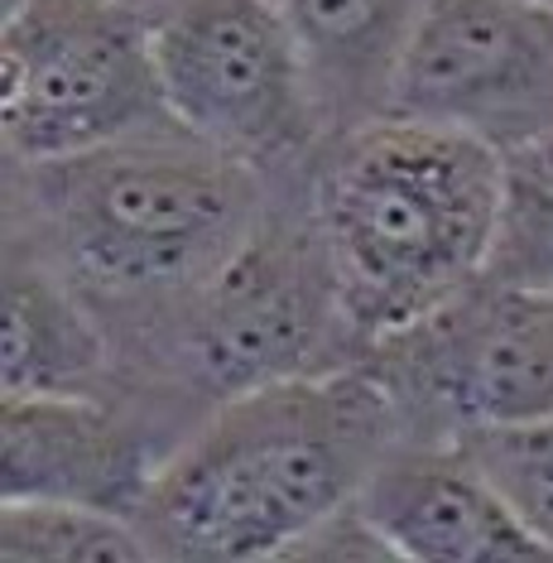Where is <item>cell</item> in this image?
<instances>
[{
    "label": "cell",
    "mask_w": 553,
    "mask_h": 563,
    "mask_svg": "<svg viewBox=\"0 0 553 563\" xmlns=\"http://www.w3.org/2000/svg\"><path fill=\"white\" fill-rule=\"evenodd\" d=\"M308 198L362 356L486 275L500 155L439 125L380 117L328 140L308 174Z\"/></svg>",
    "instance_id": "3"
},
{
    "label": "cell",
    "mask_w": 553,
    "mask_h": 563,
    "mask_svg": "<svg viewBox=\"0 0 553 563\" xmlns=\"http://www.w3.org/2000/svg\"><path fill=\"white\" fill-rule=\"evenodd\" d=\"M457 443H467L520 525L553 554V415L516 429H482Z\"/></svg>",
    "instance_id": "15"
},
{
    "label": "cell",
    "mask_w": 553,
    "mask_h": 563,
    "mask_svg": "<svg viewBox=\"0 0 553 563\" xmlns=\"http://www.w3.org/2000/svg\"><path fill=\"white\" fill-rule=\"evenodd\" d=\"M400 439L457 443L553 415V294L477 279L356 356Z\"/></svg>",
    "instance_id": "7"
},
{
    "label": "cell",
    "mask_w": 553,
    "mask_h": 563,
    "mask_svg": "<svg viewBox=\"0 0 553 563\" xmlns=\"http://www.w3.org/2000/svg\"><path fill=\"white\" fill-rule=\"evenodd\" d=\"M5 563H150L131 516L82 501H0Z\"/></svg>",
    "instance_id": "14"
},
{
    "label": "cell",
    "mask_w": 553,
    "mask_h": 563,
    "mask_svg": "<svg viewBox=\"0 0 553 563\" xmlns=\"http://www.w3.org/2000/svg\"><path fill=\"white\" fill-rule=\"evenodd\" d=\"M390 117L520 150L553 131V10L534 0H429Z\"/></svg>",
    "instance_id": "8"
},
{
    "label": "cell",
    "mask_w": 553,
    "mask_h": 563,
    "mask_svg": "<svg viewBox=\"0 0 553 563\" xmlns=\"http://www.w3.org/2000/svg\"><path fill=\"white\" fill-rule=\"evenodd\" d=\"M121 5H131V10H145V15H159L169 0H121Z\"/></svg>",
    "instance_id": "17"
},
{
    "label": "cell",
    "mask_w": 553,
    "mask_h": 563,
    "mask_svg": "<svg viewBox=\"0 0 553 563\" xmlns=\"http://www.w3.org/2000/svg\"><path fill=\"white\" fill-rule=\"evenodd\" d=\"M184 131L154 68V24L121 0H5L0 140L5 164H48Z\"/></svg>",
    "instance_id": "5"
},
{
    "label": "cell",
    "mask_w": 553,
    "mask_h": 563,
    "mask_svg": "<svg viewBox=\"0 0 553 563\" xmlns=\"http://www.w3.org/2000/svg\"><path fill=\"white\" fill-rule=\"evenodd\" d=\"M279 559L294 563H400L385 534L370 525V516L356 501L338 506L332 516H323L313 530H303Z\"/></svg>",
    "instance_id": "16"
},
{
    "label": "cell",
    "mask_w": 553,
    "mask_h": 563,
    "mask_svg": "<svg viewBox=\"0 0 553 563\" xmlns=\"http://www.w3.org/2000/svg\"><path fill=\"white\" fill-rule=\"evenodd\" d=\"M269 178L188 131L48 164H5V232L87 299L115 347V386L236 255Z\"/></svg>",
    "instance_id": "1"
},
{
    "label": "cell",
    "mask_w": 553,
    "mask_h": 563,
    "mask_svg": "<svg viewBox=\"0 0 553 563\" xmlns=\"http://www.w3.org/2000/svg\"><path fill=\"white\" fill-rule=\"evenodd\" d=\"M150 24L169 117L192 140L269 184L313 174L328 125L269 0H169Z\"/></svg>",
    "instance_id": "6"
},
{
    "label": "cell",
    "mask_w": 553,
    "mask_h": 563,
    "mask_svg": "<svg viewBox=\"0 0 553 563\" xmlns=\"http://www.w3.org/2000/svg\"><path fill=\"white\" fill-rule=\"evenodd\" d=\"M202 419L135 390L0 400V501H82L135 516Z\"/></svg>",
    "instance_id": "9"
},
{
    "label": "cell",
    "mask_w": 553,
    "mask_h": 563,
    "mask_svg": "<svg viewBox=\"0 0 553 563\" xmlns=\"http://www.w3.org/2000/svg\"><path fill=\"white\" fill-rule=\"evenodd\" d=\"M356 506L400 563H553L467 443L400 439L366 477Z\"/></svg>",
    "instance_id": "10"
},
{
    "label": "cell",
    "mask_w": 553,
    "mask_h": 563,
    "mask_svg": "<svg viewBox=\"0 0 553 563\" xmlns=\"http://www.w3.org/2000/svg\"><path fill=\"white\" fill-rule=\"evenodd\" d=\"M356 362L308 178L269 184V202L236 255L169 323L115 390L208 419L236 395L323 376Z\"/></svg>",
    "instance_id": "4"
},
{
    "label": "cell",
    "mask_w": 553,
    "mask_h": 563,
    "mask_svg": "<svg viewBox=\"0 0 553 563\" xmlns=\"http://www.w3.org/2000/svg\"><path fill=\"white\" fill-rule=\"evenodd\" d=\"M486 279L553 294V131L500 155V212Z\"/></svg>",
    "instance_id": "13"
},
{
    "label": "cell",
    "mask_w": 553,
    "mask_h": 563,
    "mask_svg": "<svg viewBox=\"0 0 553 563\" xmlns=\"http://www.w3.org/2000/svg\"><path fill=\"white\" fill-rule=\"evenodd\" d=\"M299 44L328 140L390 117L405 48L429 0H269Z\"/></svg>",
    "instance_id": "12"
},
{
    "label": "cell",
    "mask_w": 553,
    "mask_h": 563,
    "mask_svg": "<svg viewBox=\"0 0 553 563\" xmlns=\"http://www.w3.org/2000/svg\"><path fill=\"white\" fill-rule=\"evenodd\" d=\"M115 347L87 299L24 236L0 261V400L111 395Z\"/></svg>",
    "instance_id": "11"
},
{
    "label": "cell",
    "mask_w": 553,
    "mask_h": 563,
    "mask_svg": "<svg viewBox=\"0 0 553 563\" xmlns=\"http://www.w3.org/2000/svg\"><path fill=\"white\" fill-rule=\"evenodd\" d=\"M400 419L362 366L279 380L217 405L135 506L159 563H269L362 496Z\"/></svg>",
    "instance_id": "2"
},
{
    "label": "cell",
    "mask_w": 553,
    "mask_h": 563,
    "mask_svg": "<svg viewBox=\"0 0 553 563\" xmlns=\"http://www.w3.org/2000/svg\"><path fill=\"white\" fill-rule=\"evenodd\" d=\"M534 5H549V10H553V0H534Z\"/></svg>",
    "instance_id": "18"
}]
</instances>
